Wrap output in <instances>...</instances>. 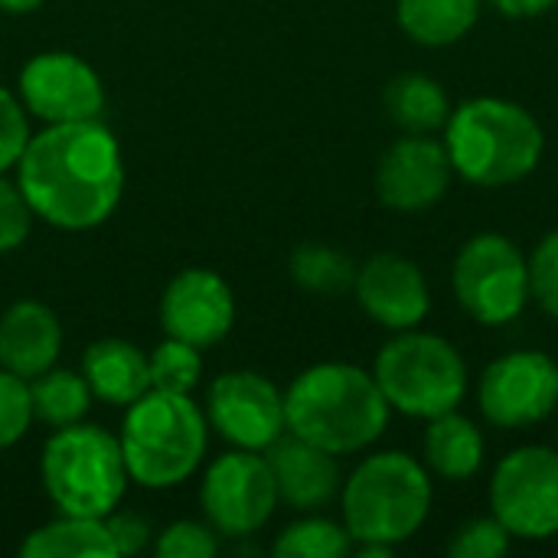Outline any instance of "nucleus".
I'll use <instances>...</instances> for the list:
<instances>
[{
	"mask_svg": "<svg viewBox=\"0 0 558 558\" xmlns=\"http://www.w3.org/2000/svg\"><path fill=\"white\" fill-rule=\"evenodd\" d=\"M16 183L33 216L65 232H88L121 203V144L98 118L46 124L20 154Z\"/></svg>",
	"mask_w": 558,
	"mask_h": 558,
	"instance_id": "obj_1",
	"label": "nucleus"
},
{
	"mask_svg": "<svg viewBox=\"0 0 558 558\" xmlns=\"http://www.w3.org/2000/svg\"><path fill=\"white\" fill-rule=\"evenodd\" d=\"M288 432L343 458L369 451L389 428L392 409L373 376L356 363H314L284 392Z\"/></svg>",
	"mask_w": 558,
	"mask_h": 558,
	"instance_id": "obj_2",
	"label": "nucleus"
},
{
	"mask_svg": "<svg viewBox=\"0 0 558 558\" xmlns=\"http://www.w3.org/2000/svg\"><path fill=\"white\" fill-rule=\"evenodd\" d=\"M454 177L481 190H504L533 177L546 154L539 118L504 95H474L451 108L441 128Z\"/></svg>",
	"mask_w": 558,
	"mask_h": 558,
	"instance_id": "obj_3",
	"label": "nucleus"
},
{
	"mask_svg": "<svg viewBox=\"0 0 558 558\" xmlns=\"http://www.w3.org/2000/svg\"><path fill=\"white\" fill-rule=\"evenodd\" d=\"M432 507V471L399 448L369 451L340 484V520L353 546L399 549L425 530Z\"/></svg>",
	"mask_w": 558,
	"mask_h": 558,
	"instance_id": "obj_4",
	"label": "nucleus"
},
{
	"mask_svg": "<svg viewBox=\"0 0 558 558\" xmlns=\"http://www.w3.org/2000/svg\"><path fill=\"white\" fill-rule=\"evenodd\" d=\"M209 418L190 399L177 392H144L128 405L121 425V454L134 484L147 490H167L183 484L206 454Z\"/></svg>",
	"mask_w": 558,
	"mask_h": 558,
	"instance_id": "obj_5",
	"label": "nucleus"
},
{
	"mask_svg": "<svg viewBox=\"0 0 558 558\" xmlns=\"http://www.w3.org/2000/svg\"><path fill=\"white\" fill-rule=\"evenodd\" d=\"M373 376L389 409L415 422L461 409L471 392V369L461 350L425 327L392 333L373 360Z\"/></svg>",
	"mask_w": 558,
	"mask_h": 558,
	"instance_id": "obj_6",
	"label": "nucleus"
},
{
	"mask_svg": "<svg viewBox=\"0 0 558 558\" xmlns=\"http://www.w3.org/2000/svg\"><path fill=\"white\" fill-rule=\"evenodd\" d=\"M39 481L59 513L105 520L128 490L121 441L98 425H65L43 445Z\"/></svg>",
	"mask_w": 558,
	"mask_h": 558,
	"instance_id": "obj_7",
	"label": "nucleus"
},
{
	"mask_svg": "<svg viewBox=\"0 0 558 558\" xmlns=\"http://www.w3.org/2000/svg\"><path fill=\"white\" fill-rule=\"evenodd\" d=\"M451 291L474 324L507 327L533 304L530 255L504 232H477L451 262Z\"/></svg>",
	"mask_w": 558,
	"mask_h": 558,
	"instance_id": "obj_8",
	"label": "nucleus"
},
{
	"mask_svg": "<svg viewBox=\"0 0 558 558\" xmlns=\"http://www.w3.org/2000/svg\"><path fill=\"white\" fill-rule=\"evenodd\" d=\"M490 513L513 543H549L558 536V448L520 445L507 451L487 484Z\"/></svg>",
	"mask_w": 558,
	"mask_h": 558,
	"instance_id": "obj_9",
	"label": "nucleus"
},
{
	"mask_svg": "<svg viewBox=\"0 0 558 558\" xmlns=\"http://www.w3.org/2000/svg\"><path fill=\"white\" fill-rule=\"evenodd\" d=\"M474 399L490 428L523 432L543 425L558 412V360L536 347L500 353L477 376Z\"/></svg>",
	"mask_w": 558,
	"mask_h": 558,
	"instance_id": "obj_10",
	"label": "nucleus"
},
{
	"mask_svg": "<svg viewBox=\"0 0 558 558\" xmlns=\"http://www.w3.org/2000/svg\"><path fill=\"white\" fill-rule=\"evenodd\" d=\"M278 487L265 451L235 448L209 464L199 487L206 523L226 539L255 536L278 510Z\"/></svg>",
	"mask_w": 558,
	"mask_h": 558,
	"instance_id": "obj_11",
	"label": "nucleus"
},
{
	"mask_svg": "<svg viewBox=\"0 0 558 558\" xmlns=\"http://www.w3.org/2000/svg\"><path fill=\"white\" fill-rule=\"evenodd\" d=\"M454 180L451 157L438 134H402L376 160V199L389 213L418 216L435 209Z\"/></svg>",
	"mask_w": 558,
	"mask_h": 558,
	"instance_id": "obj_12",
	"label": "nucleus"
},
{
	"mask_svg": "<svg viewBox=\"0 0 558 558\" xmlns=\"http://www.w3.org/2000/svg\"><path fill=\"white\" fill-rule=\"evenodd\" d=\"M206 418L232 448L245 451H268L288 432L284 392L252 369L222 373L209 386Z\"/></svg>",
	"mask_w": 558,
	"mask_h": 558,
	"instance_id": "obj_13",
	"label": "nucleus"
},
{
	"mask_svg": "<svg viewBox=\"0 0 558 558\" xmlns=\"http://www.w3.org/2000/svg\"><path fill=\"white\" fill-rule=\"evenodd\" d=\"M20 101L46 124L95 121L105 108V85L75 52H39L20 72Z\"/></svg>",
	"mask_w": 558,
	"mask_h": 558,
	"instance_id": "obj_14",
	"label": "nucleus"
},
{
	"mask_svg": "<svg viewBox=\"0 0 558 558\" xmlns=\"http://www.w3.org/2000/svg\"><path fill=\"white\" fill-rule=\"evenodd\" d=\"M353 298L360 311L389 333L425 327L435 307L422 265L402 252H376L356 265Z\"/></svg>",
	"mask_w": 558,
	"mask_h": 558,
	"instance_id": "obj_15",
	"label": "nucleus"
},
{
	"mask_svg": "<svg viewBox=\"0 0 558 558\" xmlns=\"http://www.w3.org/2000/svg\"><path fill=\"white\" fill-rule=\"evenodd\" d=\"M160 324L167 337L193 347H213L235 324V294L229 281L209 268L180 271L160 298Z\"/></svg>",
	"mask_w": 558,
	"mask_h": 558,
	"instance_id": "obj_16",
	"label": "nucleus"
},
{
	"mask_svg": "<svg viewBox=\"0 0 558 558\" xmlns=\"http://www.w3.org/2000/svg\"><path fill=\"white\" fill-rule=\"evenodd\" d=\"M271 474H275V487H278V500L288 504L298 513H317L324 510L330 500L340 497V464L337 454L284 432L268 451H265Z\"/></svg>",
	"mask_w": 558,
	"mask_h": 558,
	"instance_id": "obj_17",
	"label": "nucleus"
},
{
	"mask_svg": "<svg viewBox=\"0 0 558 558\" xmlns=\"http://www.w3.org/2000/svg\"><path fill=\"white\" fill-rule=\"evenodd\" d=\"M62 353V324L43 301H16L0 317V366L20 379L52 369Z\"/></svg>",
	"mask_w": 558,
	"mask_h": 558,
	"instance_id": "obj_18",
	"label": "nucleus"
},
{
	"mask_svg": "<svg viewBox=\"0 0 558 558\" xmlns=\"http://www.w3.org/2000/svg\"><path fill=\"white\" fill-rule=\"evenodd\" d=\"M418 458L435 481L468 484L487 464V435L471 415L454 409L425 422Z\"/></svg>",
	"mask_w": 558,
	"mask_h": 558,
	"instance_id": "obj_19",
	"label": "nucleus"
},
{
	"mask_svg": "<svg viewBox=\"0 0 558 558\" xmlns=\"http://www.w3.org/2000/svg\"><path fill=\"white\" fill-rule=\"evenodd\" d=\"M82 376L95 399L108 405H131L144 392H150V366L147 353L131 340L105 337L95 340L82 356Z\"/></svg>",
	"mask_w": 558,
	"mask_h": 558,
	"instance_id": "obj_20",
	"label": "nucleus"
},
{
	"mask_svg": "<svg viewBox=\"0 0 558 558\" xmlns=\"http://www.w3.org/2000/svg\"><path fill=\"white\" fill-rule=\"evenodd\" d=\"M484 16V0H396V23L415 46H458Z\"/></svg>",
	"mask_w": 558,
	"mask_h": 558,
	"instance_id": "obj_21",
	"label": "nucleus"
},
{
	"mask_svg": "<svg viewBox=\"0 0 558 558\" xmlns=\"http://www.w3.org/2000/svg\"><path fill=\"white\" fill-rule=\"evenodd\" d=\"M383 105H386L389 121L402 134H441L454 108L448 88L425 72L396 75L383 92Z\"/></svg>",
	"mask_w": 558,
	"mask_h": 558,
	"instance_id": "obj_22",
	"label": "nucleus"
},
{
	"mask_svg": "<svg viewBox=\"0 0 558 558\" xmlns=\"http://www.w3.org/2000/svg\"><path fill=\"white\" fill-rule=\"evenodd\" d=\"M23 558H118L114 543L108 536L105 520L95 517H69L59 513V520L33 530L20 543Z\"/></svg>",
	"mask_w": 558,
	"mask_h": 558,
	"instance_id": "obj_23",
	"label": "nucleus"
},
{
	"mask_svg": "<svg viewBox=\"0 0 558 558\" xmlns=\"http://www.w3.org/2000/svg\"><path fill=\"white\" fill-rule=\"evenodd\" d=\"M29 399H33V418H39L52 428H65L88 415L95 396H92L85 376L52 366V369L39 373L36 379H29Z\"/></svg>",
	"mask_w": 558,
	"mask_h": 558,
	"instance_id": "obj_24",
	"label": "nucleus"
},
{
	"mask_svg": "<svg viewBox=\"0 0 558 558\" xmlns=\"http://www.w3.org/2000/svg\"><path fill=\"white\" fill-rule=\"evenodd\" d=\"M288 271L301 291L320 294V298H337L343 291H353V278H356L353 258L324 242L298 245L288 258Z\"/></svg>",
	"mask_w": 558,
	"mask_h": 558,
	"instance_id": "obj_25",
	"label": "nucleus"
},
{
	"mask_svg": "<svg viewBox=\"0 0 558 558\" xmlns=\"http://www.w3.org/2000/svg\"><path fill=\"white\" fill-rule=\"evenodd\" d=\"M271 553L278 558H343L353 553V539L343 520L307 513L278 533Z\"/></svg>",
	"mask_w": 558,
	"mask_h": 558,
	"instance_id": "obj_26",
	"label": "nucleus"
},
{
	"mask_svg": "<svg viewBox=\"0 0 558 558\" xmlns=\"http://www.w3.org/2000/svg\"><path fill=\"white\" fill-rule=\"evenodd\" d=\"M147 366H150V389H157V392L190 396L203 376L199 347L183 343L177 337H167L163 343H157L147 353Z\"/></svg>",
	"mask_w": 558,
	"mask_h": 558,
	"instance_id": "obj_27",
	"label": "nucleus"
},
{
	"mask_svg": "<svg viewBox=\"0 0 558 558\" xmlns=\"http://www.w3.org/2000/svg\"><path fill=\"white\" fill-rule=\"evenodd\" d=\"M513 536L500 526V520L490 517H474L461 523L451 539H448V556L451 558H500L510 553Z\"/></svg>",
	"mask_w": 558,
	"mask_h": 558,
	"instance_id": "obj_28",
	"label": "nucleus"
},
{
	"mask_svg": "<svg viewBox=\"0 0 558 558\" xmlns=\"http://www.w3.org/2000/svg\"><path fill=\"white\" fill-rule=\"evenodd\" d=\"M530 298L558 324V229L546 232L530 252Z\"/></svg>",
	"mask_w": 558,
	"mask_h": 558,
	"instance_id": "obj_29",
	"label": "nucleus"
},
{
	"mask_svg": "<svg viewBox=\"0 0 558 558\" xmlns=\"http://www.w3.org/2000/svg\"><path fill=\"white\" fill-rule=\"evenodd\" d=\"M33 422L29 383L0 366V451L13 448Z\"/></svg>",
	"mask_w": 558,
	"mask_h": 558,
	"instance_id": "obj_30",
	"label": "nucleus"
},
{
	"mask_svg": "<svg viewBox=\"0 0 558 558\" xmlns=\"http://www.w3.org/2000/svg\"><path fill=\"white\" fill-rule=\"evenodd\" d=\"M219 553V533L209 523L177 520L157 539L160 558H213Z\"/></svg>",
	"mask_w": 558,
	"mask_h": 558,
	"instance_id": "obj_31",
	"label": "nucleus"
},
{
	"mask_svg": "<svg viewBox=\"0 0 558 558\" xmlns=\"http://www.w3.org/2000/svg\"><path fill=\"white\" fill-rule=\"evenodd\" d=\"M33 229V209L20 190V183L0 173V255L20 248Z\"/></svg>",
	"mask_w": 558,
	"mask_h": 558,
	"instance_id": "obj_32",
	"label": "nucleus"
},
{
	"mask_svg": "<svg viewBox=\"0 0 558 558\" xmlns=\"http://www.w3.org/2000/svg\"><path fill=\"white\" fill-rule=\"evenodd\" d=\"M26 141H29L26 108H23L20 95L7 92L0 85V173L10 170V167H16Z\"/></svg>",
	"mask_w": 558,
	"mask_h": 558,
	"instance_id": "obj_33",
	"label": "nucleus"
},
{
	"mask_svg": "<svg viewBox=\"0 0 558 558\" xmlns=\"http://www.w3.org/2000/svg\"><path fill=\"white\" fill-rule=\"evenodd\" d=\"M105 526H108V536H111L118 556H134L150 543V526L137 513H114L111 510L105 517Z\"/></svg>",
	"mask_w": 558,
	"mask_h": 558,
	"instance_id": "obj_34",
	"label": "nucleus"
},
{
	"mask_svg": "<svg viewBox=\"0 0 558 558\" xmlns=\"http://www.w3.org/2000/svg\"><path fill=\"white\" fill-rule=\"evenodd\" d=\"M484 7L504 20H539L556 10L558 0H484Z\"/></svg>",
	"mask_w": 558,
	"mask_h": 558,
	"instance_id": "obj_35",
	"label": "nucleus"
},
{
	"mask_svg": "<svg viewBox=\"0 0 558 558\" xmlns=\"http://www.w3.org/2000/svg\"><path fill=\"white\" fill-rule=\"evenodd\" d=\"M46 0H0V10L3 13H29L36 7H43Z\"/></svg>",
	"mask_w": 558,
	"mask_h": 558,
	"instance_id": "obj_36",
	"label": "nucleus"
},
{
	"mask_svg": "<svg viewBox=\"0 0 558 558\" xmlns=\"http://www.w3.org/2000/svg\"><path fill=\"white\" fill-rule=\"evenodd\" d=\"M556 415H558V412H556ZM556 438H558V428H556Z\"/></svg>",
	"mask_w": 558,
	"mask_h": 558,
	"instance_id": "obj_37",
	"label": "nucleus"
}]
</instances>
